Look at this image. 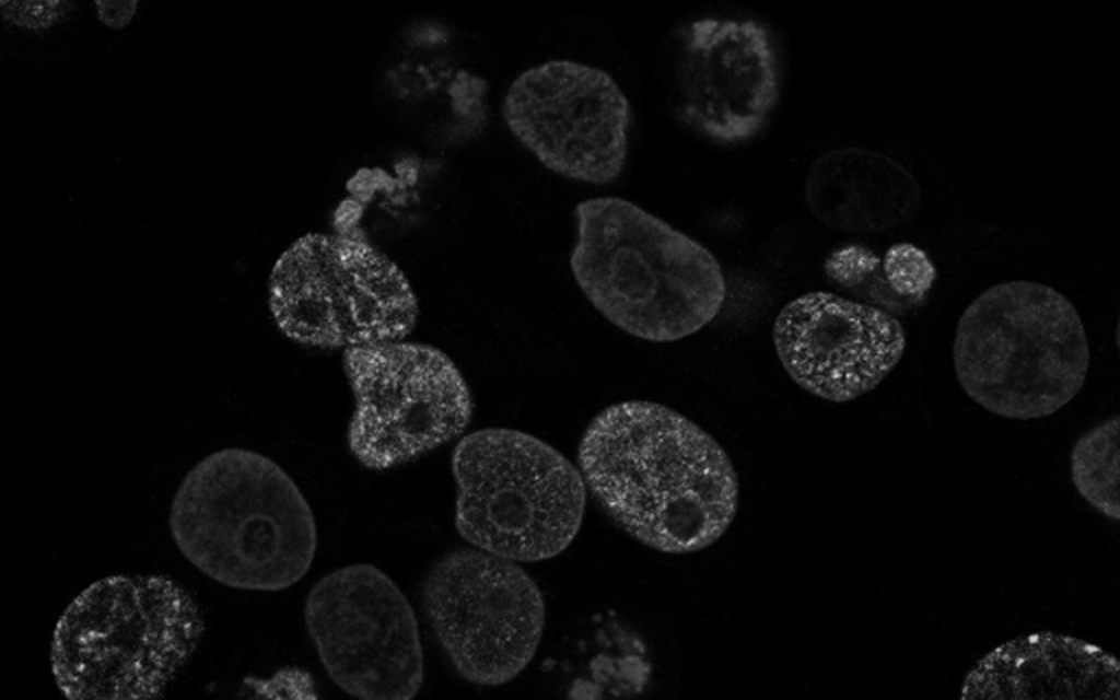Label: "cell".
<instances>
[{"label": "cell", "mask_w": 1120, "mask_h": 700, "mask_svg": "<svg viewBox=\"0 0 1120 700\" xmlns=\"http://www.w3.org/2000/svg\"><path fill=\"white\" fill-rule=\"evenodd\" d=\"M137 0H95L97 19L107 27L121 30L133 19L138 10Z\"/></svg>", "instance_id": "cell-19"}, {"label": "cell", "mask_w": 1120, "mask_h": 700, "mask_svg": "<svg viewBox=\"0 0 1120 700\" xmlns=\"http://www.w3.org/2000/svg\"><path fill=\"white\" fill-rule=\"evenodd\" d=\"M343 368L354 396L348 446L369 469L417 459L459 436L470 421V389L433 346L402 339L349 348Z\"/></svg>", "instance_id": "cell-8"}, {"label": "cell", "mask_w": 1120, "mask_h": 700, "mask_svg": "<svg viewBox=\"0 0 1120 700\" xmlns=\"http://www.w3.org/2000/svg\"><path fill=\"white\" fill-rule=\"evenodd\" d=\"M455 527L474 548L534 562L562 552L584 515L580 470L546 442L518 430L465 435L452 454Z\"/></svg>", "instance_id": "cell-6"}, {"label": "cell", "mask_w": 1120, "mask_h": 700, "mask_svg": "<svg viewBox=\"0 0 1120 700\" xmlns=\"http://www.w3.org/2000/svg\"><path fill=\"white\" fill-rule=\"evenodd\" d=\"M956 378L987 411L1028 421L1051 416L1085 384L1090 349L1074 304L1046 283L993 284L960 315L953 342Z\"/></svg>", "instance_id": "cell-5"}, {"label": "cell", "mask_w": 1120, "mask_h": 700, "mask_svg": "<svg viewBox=\"0 0 1120 700\" xmlns=\"http://www.w3.org/2000/svg\"><path fill=\"white\" fill-rule=\"evenodd\" d=\"M572 276L590 303L622 331L653 342L688 337L722 310L726 282L702 244L616 196L574 208Z\"/></svg>", "instance_id": "cell-3"}, {"label": "cell", "mask_w": 1120, "mask_h": 700, "mask_svg": "<svg viewBox=\"0 0 1120 700\" xmlns=\"http://www.w3.org/2000/svg\"><path fill=\"white\" fill-rule=\"evenodd\" d=\"M0 5L3 20L31 31L49 28L72 10V3L60 0H2Z\"/></svg>", "instance_id": "cell-18"}, {"label": "cell", "mask_w": 1120, "mask_h": 700, "mask_svg": "<svg viewBox=\"0 0 1120 700\" xmlns=\"http://www.w3.org/2000/svg\"><path fill=\"white\" fill-rule=\"evenodd\" d=\"M269 306L291 340L320 349L402 340L418 302L400 268L362 235L307 234L277 259Z\"/></svg>", "instance_id": "cell-7"}, {"label": "cell", "mask_w": 1120, "mask_h": 700, "mask_svg": "<svg viewBox=\"0 0 1120 700\" xmlns=\"http://www.w3.org/2000/svg\"><path fill=\"white\" fill-rule=\"evenodd\" d=\"M1119 416L1085 431L1074 443L1070 471L1078 494L1100 515L1119 522Z\"/></svg>", "instance_id": "cell-16"}, {"label": "cell", "mask_w": 1120, "mask_h": 700, "mask_svg": "<svg viewBox=\"0 0 1120 700\" xmlns=\"http://www.w3.org/2000/svg\"><path fill=\"white\" fill-rule=\"evenodd\" d=\"M501 112L513 137L561 177L602 186L625 170L631 105L602 68L571 59L529 67L510 83Z\"/></svg>", "instance_id": "cell-11"}, {"label": "cell", "mask_w": 1120, "mask_h": 700, "mask_svg": "<svg viewBox=\"0 0 1120 700\" xmlns=\"http://www.w3.org/2000/svg\"><path fill=\"white\" fill-rule=\"evenodd\" d=\"M168 526L189 563L236 590L293 586L317 548L314 514L293 479L269 457L240 447L215 451L185 475Z\"/></svg>", "instance_id": "cell-2"}, {"label": "cell", "mask_w": 1120, "mask_h": 700, "mask_svg": "<svg viewBox=\"0 0 1120 700\" xmlns=\"http://www.w3.org/2000/svg\"><path fill=\"white\" fill-rule=\"evenodd\" d=\"M304 623L329 679L363 700H409L421 689L424 660L413 608L374 564L335 569L317 580Z\"/></svg>", "instance_id": "cell-10"}, {"label": "cell", "mask_w": 1120, "mask_h": 700, "mask_svg": "<svg viewBox=\"0 0 1120 700\" xmlns=\"http://www.w3.org/2000/svg\"><path fill=\"white\" fill-rule=\"evenodd\" d=\"M883 269L891 289L914 303L926 298L937 277L928 254L911 243L891 245L884 256Z\"/></svg>", "instance_id": "cell-17"}, {"label": "cell", "mask_w": 1120, "mask_h": 700, "mask_svg": "<svg viewBox=\"0 0 1120 700\" xmlns=\"http://www.w3.org/2000/svg\"><path fill=\"white\" fill-rule=\"evenodd\" d=\"M962 700H1119L1120 661L1106 649L1049 630L1020 634L981 656Z\"/></svg>", "instance_id": "cell-14"}, {"label": "cell", "mask_w": 1120, "mask_h": 700, "mask_svg": "<svg viewBox=\"0 0 1120 700\" xmlns=\"http://www.w3.org/2000/svg\"><path fill=\"white\" fill-rule=\"evenodd\" d=\"M905 177L878 153L860 149L831 150L810 165L805 200L825 225L844 232H873L894 224L902 210Z\"/></svg>", "instance_id": "cell-15"}, {"label": "cell", "mask_w": 1120, "mask_h": 700, "mask_svg": "<svg viewBox=\"0 0 1120 700\" xmlns=\"http://www.w3.org/2000/svg\"><path fill=\"white\" fill-rule=\"evenodd\" d=\"M680 121L722 143L754 137L780 92L772 37L750 19L702 18L679 35L674 65Z\"/></svg>", "instance_id": "cell-12"}, {"label": "cell", "mask_w": 1120, "mask_h": 700, "mask_svg": "<svg viewBox=\"0 0 1120 700\" xmlns=\"http://www.w3.org/2000/svg\"><path fill=\"white\" fill-rule=\"evenodd\" d=\"M579 470L605 514L657 551H701L737 513L739 483L727 453L661 404L630 400L600 411L581 439Z\"/></svg>", "instance_id": "cell-1"}, {"label": "cell", "mask_w": 1120, "mask_h": 700, "mask_svg": "<svg viewBox=\"0 0 1120 700\" xmlns=\"http://www.w3.org/2000/svg\"><path fill=\"white\" fill-rule=\"evenodd\" d=\"M205 632L199 602L175 579L107 575L59 616L50 672L68 699H158L188 665Z\"/></svg>", "instance_id": "cell-4"}, {"label": "cell", "mask_w": 1120, "mask_h": 700, "mask_svg": "<svg viewBox=\"0 0 1120 700\" xmlns=\"http://www.w3.org/2000/svg\"><path fill=\"white\" fill-rule=\"evenodd\" d=\"M772 337L789 376L832 402L876 388L907 346L905 328L890 313L826 291L805 293L784 305Z\"/></svg>", "instance_id": "cell-13"}, {"label": "cell", "mask_w": 1120, "mask_h": 700, "mask_svg": "<svg viewBox=\"0 0 1120 700\" xmlns=\"http://www.w3.org/2000/svg\"><path fill=\"white\" fill-rule=\"evenodd\" d=\"M420 598L444 655L471 684H505L537 651L545 603L516 561L477 548L450 551L424 574Z\"/></svg>", "instance_id": "cell-9"}]
</instances>
